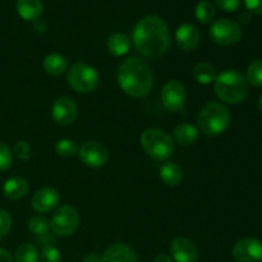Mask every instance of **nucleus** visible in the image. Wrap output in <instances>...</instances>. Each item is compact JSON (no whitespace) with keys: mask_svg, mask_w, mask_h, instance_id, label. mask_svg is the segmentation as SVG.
Returning a JSON list of instances; mask_svg holds the SVG:
<instances>
[{"mask_svg":"<svg viewBox=\"0 0 262 262\" xmlns=\"http://www.w3.org/2000/svg\"><path fill=\"white\" fill-rule=\"evenodd\" d=\"M28 182L22 177H12L8 181H5L3 186L4 196L9 200H20L28 193Z\"/></svg>","mask_w":262,"mask_h":262,"instance_id":"18","label":"nucleus"},{"mask_svg":"<svg viewBox=\"0 0 262 262\" xmlns=\"http://www.w3.org/2000/svg\"><path fill=\"white\" fill-rule=\"evenodd\" d=\"M261 262H262V260H261Z\"/></svg>","mask_w":262,"mask_h":262,"instance_id":"39","label":"nucleus"},{"mask_svg":"<svg viewBox=\"0 0 262 262\" xmlns=\"http://www.w3.org/2000/svg\"><path fill=\"white\" fill-rule=\"evenodd\" d=\"M161 101L169 112H179L187 101L186 87L179 81H169L161 91Z\"/></svg>","mask_w":262,"mask_h":262,"instance_id":"10","label":"nucleus"},{"mask_svg":"<svg viewBox=\"0 0 262 262\" xmlns=\"http://www.w3.org/2000/svg\"><path fill=\"white\" fill-rule=\"evenodd\" d=\"M248 83L252 86L261 87L262 86V59L252 61L247 69V76H246Z\"/></svg>","mask_w":262,"mask_h":262,"instance_id":"28","label":"nucleus"},{"mask_svg":"<svg viewBox=\"0 0 262 262\" xmlns=\"http://www.w3.org/2000/svg\"><path fill=\"white\" fill-rule=\"evenodd\" d=\"M118 84L132 97H145L154 87V74L146 61L140 58H128L120 63L117 73Z\"/></svg>","mask_w":262,"mask_h":262,"instance_id":"2","label":"nucleus"},{"mask_svg":"<svg viewBox=\"0 0 262 262\" xmlns=\"http://www.w3.org/2000/svg\"><path fill=\"white\" fill-rule=\"evenodd\" d=\"M154 262H173V260H171L170 256L164 255V253H161V255L156 256L155 260H154Z\"/></svg>","mask_w":262,"mask_h":262,"instance_id":"36","label":"nucleus"},{"mask_svg":"<svg viewBox=\"0 0 262 262\" xmlns=\"http://www.w3.org/2000/svg\"><path fill=\"white\" fill-rule=\"evenodd\" d=\"M176 40L182 50L192 51L200 45L201 35L199 28L192 23H183L178 27L176 32Z\"/></svg>","mask_w":262,"mask_h":262,"instance_id":"15","label":"nucleus"},{"mask_svg":"<svg viewBox=\"0 0 262 262\" xmlns=\"http://www.w3.org/2000/svg\"><path fill=\"white\" fill-rule=\"evenodd\" d=\"M258 107H260V110L262 112V95H261L260 100H258Z\"/></svg>","mask_w":262,"mask_h":262,"instance_id":"38","label":"nucleus"},{"mask_svg":"<svg viewBox=\"0 0 262 262\" xmlns=\"http://www.w3.org/2000/svg\"><path fill=\"white\" fill-rule=\"evenodd\" d=\"M194 15H196L197 20L204 25L207 23H211L212 19L216 15V9H215L214 4L211 2H207V0H202L199 4L196 5V9H194Z\"/></svg>","mask_w":262,"mask_h":262,"instance_id":"25","label":"nucleus"},{"mask_svg":"<svg viewBox=\"0 0 262 262\" xmlns=\"http://www.w3.org/2000/svg\"><path fill=\"white\" fill-rule=\"evenodd\" d=\"M12 228V217L8 214V211L0 209V239L7 237L8 233Z\"/></svg>","mask_w":262,"mask_h":262,"instance_id":"32","label":"nucleus"},{"mask_svg":"<svg viewBox=\"0 0 262 262\" xmlns=\"http://www.w3.org/2000/svg\"><path fill=\"white\" fill-rule=\"evenodd\" d=\"M107 50L115 56H123L129 51L130 40L127 35L120 32H115L109 36L107 38Z\"/></svg>","mask_w":262,"mask_h":262,"instance_id":"22","label":"nucleus"},{"mask_svg":"<svg viewBox=\"0 0 262 262\" xmlns=\"http://www.w3.org/2000/svg\"><path fill=\"white\" fill-rule=\"evenodd\" d=\"M215 4L225 12H235L239 9L241 0H215Z\"/></svg>","mask_w":262,"mask_h":262,"instance_id":"33","label":"nucleus"},{"mask_svg":"<svg viewBox=\"0 0 262 262\" xmlns=\"http://www.w3.org/2000/svg\"><path fill=\"white\" fill-rule=\"evenodd\" d=\"M78 155L82 163L90 168H101L109 159L106 147L97 141H86L82 143L78 148Z\"/></svg>","mask_w":262,"mask_h":262,"instance_id":"9","label":"nucleus"},{"mask_svg":"<svg viewBox=\"0 0 262 262\" xmlns=\"http://www.w3.org/2000/svg\"><path fill=\"white\" fill-rule=\"evenodd\" d=\"M82 262H101V258H100L99 256L91 253V255H87L86 257L83 258V261H82Z\"/></svg>","mask_w":262,"mask_h":262,"instance_id":"37","label":"nucleus"},{"mask_svg":"<svg viewBox=\"0 0 262 262\" xmlns=\"http://www.w3.org/2000/svg\"><path fill=\"white\" fill-rule=\"evenodd\" d=\"M199 127L205 135L217 136L225 132L230 123V113L223 104L216 101L207 102L199 114Z\"/></svg>","mask_w":262,"mask_h":262,"instance_id":"4","label":"nucleus"},{"mask_svg":"<svg viewBox=\"0 0 262 262\" xmlns=\"http://www.w3.org/2000/svg\"><path fill=\"white\" fill-rule=\"evenodd\" d=\"M132 41L142 56L160 58L170 48V33L164 19L158 15H147L135 26Z\"/></svg>","mask_w":262,"mask_h":262,"instance_id":"1","label":"nucleus"},{"mask_svg":"<svg viewBox=\"0 0 262 262\" xmlns=\"http://www.w3.org/2000/svg\"><path fill=\"white\" fill-rule=\"evenodd\" d=\"M245 4L250 13L262 15V0H245Z\"/></svg>","mask_w":262,"mask_h":262,"instance_id":"34","label":"nucleus"},{"mask_svg":"<svg viewBox=\"0 0 262 262\" xmlns=\"http://www.w3.org/2000/svg\"><path fill=\"white\" fill-rule=\"evenodd\" d=\"M42 9V0H17V12L25 20H37Z\"/></svg>","mask_w":262,"mask_h":262,"instance_id":"19","label":"nucleus"},{"mask_svg":"<svg viewBox=\"0 0 262 262\" xmlns=\"http://www.w3.org/2000/svg\"><path fill=\"white\" fill-rule=\"evenodd\" d=\"M215 94L227 104H238L247 96L248 82L242 73L235 69H227L214 82Z\"/></svg>","mask_w":262,"mask_h":262,"instance_id":"3","label":"nucleus"},{"mask_svg":"<svg viewBox=\"0 0 262 262\" xmlns=\"http://www.w3.org/2000/svg\"><path fill=\"white\" fill-rule=\"evenodd\" d=\"M79 227V215L73 206L63 205L58 207L50 220L51 232L60 237L74 234Z\"/></svg>","mask_w":262,"mask_h":262,"instance_id":"7","label":"nucleus"},{"mask_svg":"<svg viewBox=\"0 0 262 262\" xmlns=\"http://www.w3.org/2000/svg\"><path fill=\"white\" fill-rule=\"evenodd\" d=\"M41 262H61L60 251L53 243L43 245L41 250Z\"/></svg>","mask_w":262,"mask_h":262,"instance_id":"29","label":"nucleus"},{"mask_svg":"<svg viewBox=\"0 0 262 262\" xmlns=\"http://www.w3.org/2000/svg\"><path fill=\"white\" fill-rule=\"evenodd\" d=\"M68 84L79 94H90L99 87L100 76L94 67L86 63H76L67 74Z\"/></svg>","mask_w":262,"mask_h":262,"instance_id":"6","label":"nucleus"},{"mask_svg":"<svg viewBox=\"0 0 262 262\" xmlns=\"http://www.w3.org/2000/svg\"><path fill=\"white\" fill-rule=\"evenodd\" d=\"M210 37L220 46H233L242 38V28L232 19H217L210 27Z\"/></svg>","mask_w":262,"mask_h":262,"instance_id":"8","label":"nucleus"},{"mask_svg":"<svg viewBox=\"0 0 262 262\" xmlns=\"http://www.w3.org/2000/svg\"><path fill=\"white\" fill-rule=\"evenodd\" d=\"M101 262H137V255L130 246L125 243H115L106 248Z\"/></svg>","mask_w":262,"mask_h":262,"instance_id":"16","label":"nucleus"},{"mask_svg":"<svg viewBox=\"0 0 262 262\" xmlns=\"http://www.w3.org/2000/svg\"><path fill=\"white\" fill-rule=\"evenodd\" d=\"M77 105L71 97H59L55 100L51 110V115L56 124L59 125H69L74 122L77 118Z\"/></svg>","mask_w":262,"mask_h":262,"instance_id":"12","label":"nucleus"},{"mask_svg":"<svg viewBox=\"0 0 262 262\" xmlns=\"http://www.w3.org/2000/svg\"><path fill=\"white\" fill-rule=\"evenodd\" d=\"M238 262H258L262 260V243L256 238H245L235 243L232 251Z\"/></svg>","mask_w":262,"mask_h":262,"instance_id":"11","label":"nucleus"},{"mask_svg":"<svg viewBox=\"0 0 262 262\" xmlns=\"http://www.w3.org/2000/svg\"><path fill=\"white\" fill-rule=\"evenodd\" d=\"M174 138L183 146H191L199 140V130L189 123H182L174 129Z\"/></svg>","mask_w":262,"mask_h":262,"instance_id":"23","label":"nucleus"},{"mask_svg":"<svg viewBox=\"0 0 262 262\" xmlns=\"http://www.w3.org/2000/svg\"><path fill=\"white\" fill-rule=\"evenodd\" d=\"M0 262H13L12 255L4 248H0Z\"/></svg>","mask_w":262,"mask_h":262,"instance_id":"35","label":"nucleus"},{"mask_svg":"<svg viewBox=\"0 0 262 262\" xmlns=\"http://www.w3.org/2000/svg\"><path fill=\"white\" fill-rule=\"evenodd\" d=\"M192 76H193L194 81L200 84H211L212 82H215L216 78V71H215L214 67L210 63L206 61H201V63L196 64L192 71Z\"/></svg>","mask_w":262,"mask_h":262,"instance_id":"24","label":"nucleus"},{"mask_svg":"<svg viewBox=\"0 0 262 262\" xmlns=\"http://www.w3.org/2000/svg\"><path fill=\"white\" fill-rule=\"evenodd\" d=\"M43 71L50 76H60L68 69V60L60 54H49L43 59Z\"/></svg>","mask_w":262,"mask_h":262,"instance_id":"21","label":"nucleus"},{"mask_svg":"<svg viewBox=\"0 0 262 262\" xmlns=\"http://www.w3.org/2000/svg\"><path fill=\"white\" fill-rule=\"evenodd\" d=\"M159 176H160V179L166 186L174 187L181 183L182 178H183V171H182L181 166L178 164L166 161L160 166Z\"/></svg>","mask_w":262,"mask_h":262,"instance_id":"20","label":"nucleus"},{"mask_svg":"<svg viewBox=\"0 0 262 262\" xmlns=\"http://www.w3.org/2000/svg\"><path fill=\"white\" fill-rule=\"evenodd\" d=\"M171 257L176 262H197L199 261V250L191 239L178 237L170 245Z\"/></svg>","mask_w":262,"mask_h":262,"instance_id":"13","label":"nucleus"},{"mask_svg":"<svg viewBox=\"0 0 262 262\" xmlns=\"http://www.w3.org/2000/svg\"><path fill=\"white\" fill-rule=\"evenodd\" d=\"M14 262H38V251L32 243H23L15 251Z\"/></svg>","mask_w":262,"mask_h":262,"instance_id":"26","label":"nucleus"},{"mask_svg":"<svg viewBox=\"0 0 262 262\" xmlns=\"http://www.w3.org/2000/svg\"><path fill=\"white\" fill-rule=\"evenodd\" d=\"M12 152L20 161H27L31 156V146L26 141H18L13 147Z\"/></svg>","mask_w":262,"mask_h":262,"instance_id":"31","label":"nucleus"},{"mask_svg":"<svg viewBox=\"0 0 262 262\" xmlns=\"http://www.w3.org/2000/svg\"><path fill=\"white\" fill-rule=\"evenodd\" d=\"M13 152L5 143H0V171L8 170L12 166Z\"/></svg>","mask_w":262,"mask_h":262,"instance_id":"30","label":"nucleus"},{"mask_svg":"<svg viewBox=\"0 0 262 262\" xmlns=\"http://www.w3.org/2000/svg\"><path fill=\"white\" fill-rule=\"evenodd\" d=\"M141 146L150 158L156 161H166L174 151L170 136L159 128H148L141 135Z\"/></svg>","mask_w":262,"mask_h":262,"instance_id":"5","label":"nucleus"},{"mask_svg":"<svg viewBox=\"0 0 262 262\" xmlns=\"http://www.w3.org/2000/svg\"><path fill=\"white\" fill-rule=\"evenodd\" d=\"M60 202V194L56 189L46 187L36 192L31 200V206L36 212H49L59 206Z\"/></svg>","mask_w":262,"mask_h":262,"instance_id":"14","label":"nucleus"},{"mask_svg":"<svg viewBox=\"0 0 262 262\" xmlns=\"http://www.w3.org/2000/svg\"><path fill=\"white\" fill-rule=\"evenodd\" d=\"M28 229L37 238V241H40L43 245H51V242L54 241L53 237L50 235V222L43 215H33L30 222H28Z\"/></svg>","mask_w":262,"mask_h":262,"instance_id":"17","label":"nucleus"},{"mask_svg":"<svg viewBox=\"0 0 262 262\" xmlns=\"http://www.w3.org/2000/svg\"><path fill=\"white\" fill-rule=\"evenodd\" d=\"M55 152L61 158H73L74 155L78 154V145L74 140L63 138V140L56 142Z\"/></svg>","mask_w":262,"mask_h":262,"instance_id":"27","label":"nucleus"}]
</instances>
